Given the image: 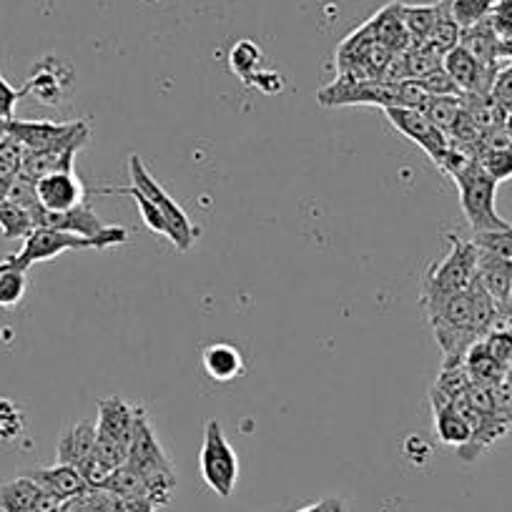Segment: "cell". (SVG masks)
I'll return each instance as SVG.
<instances>
[{"mask_svg": "<svg viewBox=\"0 0 512 512\" xmlns=\"http://www.w3.org/2000/svg\"><path fill=\"white\" fill-rule=\"evenodd\" d=\"M505 420L512 422V402H510V407H507V412H505Z\"/></svg>", "mask_w": 512, "mask_h": 512, "instance_id": "cell-46", "label": "cell"}, {"mask_svg": "<svg viewBox=\"0 0 512 512\" xmlns=\"http://www.w3.org/2000/svg\"><path fill=\"white\" fill-rule=\"evenodd\" d=\"M199 470L211 492H216L219 497H231L236 480H239V457L226 440L221 422L216 420H209L204 427Z\"/></svg>", "mask_w": 512, "mask_h": 512, "instance_id": "cell-4", "label": "cell"}, {"mask_svg": "<svg viewBox=\"0 0 512 512\" xmlns=\"http://www.w3.org/2000/svg\"><path fill=\"white\" fill-rule=\"evenodd\" d=\"M477 246L482 251H490V254L502 256V259H510L512 262V224L507 229L500 231H487V234H475Z\"/></svg>", "mask_w": 512, "mask_h": 512, "instance_id": "cell-35", "label": "cell"}, {"mask_svg": "<svg viewBox=\"0 0 512 512\" xmlns=\"http://www.w3.org/2000/svg\"><path fill=\"white\" fill-rule=\"evenodd\" d=\"M128 176H131L136 189H139L141 194L149 196L156 204V209L164 214L166 224H169L171 244L179 251H189L191 246H194V241L199 239V226L191 224L189 214L176 204V199H171V196L166 194V189L156 181V176H151V171L146 169L141 156H128Z\"/></svg>", "mask_w": 512, "mask_h": 512, "instance_id": "cell-3", "label": "cell"}, {"mask_svg": "<svg viewBox=\"0 0 512 512\" xmlns=\"http://www.w3.org/2000/svg\"><path fill=\"white\" fill-rule=\"evenodd\" d=\"M477 249H480V246H477ZM475 279L482 284V289L490 294L492 302L497 304V314L507 312V307H512V262L510 259H502V256L480 249V256H477Z\"/></svg>", "mask_w": 512, "mask_h": 512, "instance_id": "cell-14", "label": "cell"}, {"mask_svg": "<svg viewBox=\"0 0 512 512\" xmlns=\"http://www.w3.org/2000/svg\"><path fill=\"white\" fill-rule=\"evenodd\" d=\"M8 136L21 141L26 151H46L61 149L71 144H86L91 136V128L86 121H8Z\"/></svg>", "mask_w": 512, "mask_h": 512, "instance_id": "cell-7", "label": "cell"}, {"mask_svg": "<svg viewBox=\"0 0 512 512\" xmlns=\"http://www.w3.org/2000/svg\"><path fill=\"white\" fill-rule=\"evenodd\" d=\"M63 505L66 502L43 490L28 475L0 485V512H63Z\"/></svg>", "mask_w": 512, "mask_h": 512, "instance_id": "cell-11", "label": "cell"}, {"mask_svg": "<svg viewBox=\"0 0 512 512\" xmlns=\"http://www.w3.org/2000/svg\"><path fill=\"white\" fill-rule=\"evenodd\" d=\"M8 267H11V259H3V262H0V277H3V272H6Z\"/></svg>", "mask_w": 512, "mask_h": 512, "instance_id": "cell-45", "label": "cell"}, {"mask_svg": "<svg viewBox=\"0 0 512 512\" xmlns=\"http://www.w3.org/2000/svg\"><path fill=\"white\" fill-rule=\"evenodd\" d=\"M136 415H139V407L128 405L121 397H103L98 402L96 435L111 437V440L123 442L128 447V442L134 437Z\"/></svg>", "mask_w": 512, "mask_h": 512, "instance_id": "cell-15", "label": "cell"}, {"mask_svg": "<svg viewBox=\"0 0 512 512\" xmlns=\"http://www.w3.org/2000/svg\"><path fill=\"white\" fill-rule=\"evenodd\" d=\"M387 118H390L392 126L400 131L402 136L412 141V144L420 146L437 166H442L447 151H450V136L442 131L440 126L430 121L422 111H412V108H384Z\"/></svg>", "mask_w": 512, "mask_h": 512, "instance_id": "cell-9", "label": "cell"}, {"mask_svg": "<svg viewBox=\"0 0 512 512\" xmlns=\"http://www.w3.org/2000/svg\"><path fill=\"white\" fill-rule=\"evenodd\" d=\"M83 149V144L61 146V149H46V151H28L26 161H23V174L31 176L33 181L43 179L48 174H58V171H73L76 166V154Z\"/></svg>", "mask_w": 512, "mask_h": 512, "instance_id": "cell-19", "label": "cell"}, {"mask_svg": "<svg viewBox=\"0 0 512 512\" xmlns=\"http://www.w3.org/2000/svg\"><path fill=\"white\" fill-rule=\"evenodd\" d=\"M299 512H347V507H344V502L339 497H324V500L314 502V505L304 507Z\"/></svg>", "mask_w": 512, "mask_h": 512, "instance_id": "cell-41", "label": "cell"}, {"mask_svg": "<svg viewBox=\"0 0 512 512\" xmlns=\"http://www.w3.org/2000/svg\"><path fill=\"white\" fill-rule=\"evenodd\" d=\"M128 194V196H134V201L139 204V211H141V219H144V224L149 226L154 234L164 236V239H169V224H166L164 214H161L159 209H156L154 201L149 199L146 194H141L136 186H128V189H98V194Z\"/></svg>", "mask_w": 512, "mask_h": 512, "instance_id": "cell-27", "label": "cell"}, {"mask_svg": "<svg viewBox=\"0 0 512 512\" xmlns=\"http://www.w3.org/2000/svg\"><path fill=\"white\" fill-rule=\"evenodd\" d=\"M73 86V68L56 56H46L33 66L23 91L43 106H61Z\"/></svg>", "mask_w": 512, "mask_h": 512, "instance_id": "cell-10", "label": "cell"}, {"mask_svg": "<svg viewBox=\"0 0 512 512\" xmlns=\"http://www.w3.org/2000/svg\"><path fill=\"white\" fill-rule=\"evenodd\" d=\"M462 111H465V96H435L430 101V106H427L425 116L435 126H440L445 134H450V128L455 126Z\"/></svg>", "mask_w": 512, "mask_h": 512, "instance_id": "cell-28", "label": "cell"}, {"mask_svg": "<svg viewBox=\"0 0 512 512\" xmlns=\"http://www.w3.org/2000/svg\"><path fill=\"white\" fill-rule=\"evenodd\" d=\"M8 201H13L16 206L26 209L28 214L33 216V221H36L38 211L43 209L41 201H38V194H36V181L26 174L16 176V179L11 181V189H8Z\"/></svg>", "mask_w": 512, "mask_h": 512, "instance_id": "cell-33", "label": "cell"}, {"mask_svg": "<svg viewBox=\"0 0 512 512\" xmlns=\"http://www.w3.org/2000/svg\"><path fill=\"white\" fill-rule=\"evenodd\" d=\"M490 98L497 103V106L505 108L507 113H512V63L497 71L495 81H492V88H490Z\"/></svg>", "mask_w": 512, "mask_h": 512, "instance_id": "cell-37", "label": "cell"}, {"mask_svg": "<svg viewBox=\"0 0 512 512\" xmlns=\"http://www.w3.org/2000/svg\"><path fill=\"white\" fill-rule=\"evenodd\" d=\"M437 16H440V3L435 6H405L402 3V21H405L412 43H425L430 38Z\"/></svg>", "mask_w": 512, "mask_h": 512, "instance_id": "cell-24", "label": "cell"}, {"mask_svg": "<svg viewBox=\"0 0 512 512\" xmlns=\"http://www.w3.org/2000/svg\"><path fill=\"white\" fill-rule=\"evenodd\" d=\"M201 362H204L206 374H209L214 382H231V379L239 377L244 372V357L236 347L231 344H209L201 354Z\"/></svg>", "mask_w": 512, "mask_h": 512, "instance_id": "cell-22", "label": "cell"}, {"mask_svg": "<svg viewBox=\"0 0 512 512\" xmlns=\"http://www.w3.org/2000/svg\"><path fill=\"white\" fill-rule=\"evenodd\" d=\"M0 229H3L6 239H26L36 229V221L26 209L6 199L0 201Z\"/></svg>", "mask_w": 512, "mask_h": 512, "instance_id": "cell-26", "label": "cell"}, {"mask_svg": "<svg viewBox=\"0 0 512 512\" xmlns=\"http://www.w3.org/2000/svg\"><path fill=\"white\" fill-rule=\"evenodd\" d=\"M317 101L322 106H379L392 108L400 106V93L397 83L382 81V78H354L337 76V81L324 86L317 93Z\"/></svg>", "mask_w": 512, "mask_h": 512, "instance_id": "cell-5", "label": "cell"}, {"mask_svg": "<svg viewBox=\"0 0 512 512\" xmlns=\"http://www.w3.org/2000/svg\"><path fill=\"white\" fill-rule=\"evenodd\" d=\"M249 86H256L262 88L264 93H277L284 88V81L279 73H272V71H259L254 78H251Z\"/></svg>", "mask_w": 512, "mask_h": 512, "instance_id": "cell-40", "label": "cell"}, {"mask_svg": "<svg viewBox=\"0 0 512 512\" xmlns=\"http://www.w3.org/2000/svg\"><path fill=\"white\" fill-rule=\"evenodd\" d=\"M477 164L487 171L490 179H495L497 184L512 179V144L502 146V149H485L477 156Z\"/></svg>", "mask_w": 512, "mask_h": 512, "instance_id": "cell-31", "label": "cell"}, {"mask_svg": "<svg viewBox=\"0 0 512 512\" xmlns=\"http://www.w3.org/2000/svg\"><path fill=\"white\" fill-rule=\"evenodd\" d=\"M442 68L450 73V78L457 83V88H460L465 96H490L492 81H495L497 76L495 68L482 66V63L462 46H455L452 51L445 53Z\"/></svg>", "mask_w": 512, "mask_h": 512, "instance_id": "cell-12", "label": "cell"}, {"mask_svg": "<svg viewBox=\"0 0 512 512\" xmlns=\"http://www.w3.org/2000/svg\"><path fill=\"white\" fill-rule=\"evenodd\" d=\"M460 46L467 48L482 66L500 71V51H497V33L490 18L475 23L470 28H462Z\"/></svg>", "mask_w": 512, "mask_h": 512, "instance_id": "cell-20", "label": "cell"}, {"mask_svg": "<svg viewBox=\"0 0 512 512\" xmlns=\"http://www.w3.org/2000/svg\"><path fill=\"white\" fill-rule=\"evenodd\" d=\"M26 412L11 400H0V442L11 445V442L21 440L26 432Z\"/></svg>", "mask_w": 512, "mask_h": 512, "instance_id": "cell-30", "label": "cell"}, {"mask_svg": "<svg viewBox=\"0 0 512 512\" xmlns=\"http://www.w3.org/2000/svg\"><path fill=\"white\" fill-rule=\"evenodd\" d=\"M262 61H264V53L254 41L234 43V48L229 51L231 71H234L236 76L246 83V86H249L251 78H254L256 73L262 71Z\"/></svg>", "mask_w": 512, "mask_h": 512, "instance_id": "cell-23", "label": "cell"}, {"mask_svg": "<svg viewBox=\"0 0 512 512\" xmlns=\"http://www.w3.org/2000/svg\"><path fill=\"white\" fill-rule=\"evenodd\" d=\"M8 189H11V181L0 179V201L8 199Z\"/></svg>", "mask_w": 512, "mask_h": 512, "instance_id": "cell-43", "label": "cell"}, {"mask_svg": "<svg viewBox=\"0 0 512 512\" xmlns=\"http://www.w3.org/2000/svg\"><path fill=\"white\" fill-rule=\"evenodd\" d=\"M36 194L43 209L53 211V214L78 209L88 201V191L76 171H58V174L43 176L36 181Z\"/></svg>", "mask_w": 512, "mask_h": 512, "instance_id": "cell-13", "label": "cell"}, {"mask_svg": "<svg viewBox=\"0 0 512 512\" xmlns=\"http://www.w3.org/2000/svg\"><path fill=\"white\" fill-rule=\"evenodd\" d=\"M460 36H462V28L457 26V21L452 18L450 11V0H442L440 3V16H437L435 28H432L430 38L425 43L435 46L437 51L445 56L447 51H452L455 46H460Z\"/></svg>", "mask_w": 512, "mask_h": 512, "instance_id": "cell-25", "label": "cell"}, {"mask_svg": "<svg viewBox=\"0 0 512 512\" xmlns=\"http://www.w3.org/2000/svg\"><path fill=\"white\" fill-rule=\"evenodd\" d=\"M156 505L149 500H128L121 502V512H154Z\"/></svg>", "mask_w": 512, "mask_h": 512, "instance_id": "cell-42", "label": "cell"}, {"mask_svg": "<svg viewBox=\"0 0 512 512\" xmlns=\"http://www.w3.org/2000/svg\"><path fill=\"white\" fill-rule=\"evenodd\" d=\"M26 146L13 136L0 141V179L13 181L23 174V161H26Z\"/></svg>", "mask_w": 512, "mask_h": 512, "instance_id": "cell-32", "label": "cell"}, {"mask_svg": "<svg viewBox=\"0 0 512 512\" xmlns=\"http://www.w3.org/2000/svg\"><path fill=\"white\" fill-rule=\"evenodd\" d=\"M11 259V256H8ZM26 289H28V277H26V269H18L16 264L11 262V267L3 272L0 277V307H18L26 297Z\"/></svg>", "mask_w": 512, "mask_h": 512, "instance_id": "cell-29", "label": "cell"}, {"mask_svg": "<svg viewBox=\"0 0 512 512\" xmlns=\"http://www.w3.org/2000/svg\"><path fill=\"white\" fill-rule=\"evenodd\" d=\"M28 477L38 482L46 492H51L53 497H58L61 502H71L76 500L78 495L88 490L86 480L81 477V472L71 465H53V467H43V470H33L26 472Z\"/></svg>", "mask_w": 512, "mask_h": 512, "instance_id": "cell-16", "label": "cell"}, {"mask_svg": "<svg viewBox=\"0 0 512 512\" xmlns=\"http://www.w3.org/2000/svg\"><path fill=\"white\" fill-rule=\"evenodd\" d=\"M96 455L106 462L108 467L118 470L128 462V447L123 442L111 440V437H101L96 435Z\"/></svg>", "mask_w": 512, "mask_h": 512, "instance_id": "cell-36", "label": "cell"}, {"mask_svg": "<svg viewBox=\"0 0 512 512\" xmlns=\"http://www.w3.org/2000/svg\"><path fill=\"white\" fill-rule=\"evenodd\" d=\"M23 96H26V91L23 88H13L3 78V73H0V118L3 121H13L16 118V106Z\"/></svg>", "mask_w": 512, "mask_h": 512, "instance_id": "cell-39", "label": "cell"}, {"mask_svg": "<svg viewBox=\"0 0 512 512\" xmlns=\"http://www.w3.org/2000/svg\"><path fill=\"white\" fill-rule=\"evenodd\" d=\"M93 452H96V425L88 420L73 425L58 440V462L61 465H71L78 470Z\"/></svg>", "mask_w": 512, "mask_h": 512, "instance_id": "cell-18", "label": "cell"}, {"mask_svg": "<svg viewBox=\"0 0 512 512\" xmlns=\"http://www.w3.org/2000/svg\"><path fill=\"white\" fill-rule=\"evenodd\" d=\"M372 36L379 46L392 53H405L412 46L410 33H407L405 21H402V3H390L384 6L377 16L369 21Z\"/></svg>", "mask_w": 512, "mask_h": 512, "instance_id": "cell-17", "label": "cell"}, {"mask_svg": "<svg viewBox=\"0 0 512 512\" xmlns=\"http://www.w3.org/2000/svg\"><path fill=\"white\" fill-rule=\"evenodd\" d=\"M460 194L462 214L475 234H487V231L507 229V221L497 214L495 194L497 181L487 176V171L477 164V159H467L455 174H450Z\"/></svg>", "mask_w": 512, "mask_h": 512, "instance_id": "cell-2", "label": "cell"}, {"mask_svg": "<svg viewBox=\"0 0 512 512\" xmlns=\"http://www.w3.org/2000/svg\"><path fill=\"white\" fill-rule=\"evenodd\" d=\"M397 93H400V106L397 108H412V111H427V106H430V101L435 96H432L430 91H427L425 81H420V78H405V81L397 83Z\"/></svg>", "mask_w": 512, "mask_h": 512, "instance_id": "cell-34", "label": "cell"}, {"mask_svg": "<svg viewBox=\"0 0 512 512\" xmlns=\"http://www.w3.org/2000/svg\"><path fill=\"white\" fill-rule=\"evenodd\" d=\"M36 226H46V229H61L71 231V234L86 236V239L96 241L98 249H108V246L126 244L128 231L123 226L106 224L96 211L91 209V201L81 204L78 209L63 211V214H53V211L41 209L36 214Z\"/></svg>", "mask_w": 512, "mask_h": 512, "instance_id": "cell-6", "label": "cell"}, {"mask_svg": "<svg viewBox=\"0 0 512 512\" xmlns=\"http://www.w3.org/2000/svg\"><path fill=\"white\" fill-rule=\"evenodd\" d=\"M435 410V432L442 445L465 447L472 440V427L467 425L465 417L457 412L455 402H432Z\"/></svg>", "mask_w": 512, "mask_h": 512, "instance_id": "cell-21", "label": "cell"}, {"mask_svg": "<svg viewBox=\"0 0 512 512\" xmlns=\"http://www.w3.org/2000/svg\"><path fill=\"white\" fill-rule=\"evenodd\" d=\"M420 81H425L427 91H430L432 96H465L445 68H437V71H432L430 76L420 78Z\"/></svg>", "mask_w": 512, "mask_h": 512, "instance_id": "cell-38", "label": "cell"}, {"mask_svg": "<svg viewBox=\"0 0 512 512\" xmlns=\"http://www.w3.org/2000/svg\"><path fill=\"white\" fill-rule=\"evenodd\" d=\"M505 134H507V139L512 141V113H507V118H505Z\"/></svg>", "mask_w": 512, "mask_h": 512, "instance_id": "cell-44", "label": "cell"}, {"mask_svg": "<svg viewBox=\"0 0 512 512\" xmlns=\"http://www.w3.org/2000/svg\"><path fill=\"white\" fill-rule=\"evenodd\" d=\"M447 241H450V251L442 256L440 262L432 264L425 282H422L420 304L427 314L435 312L440 304H445L455 294L465 292L477 272L480 249H477L475 241H465L455 234H447Z\"/></svg>", "mask_w": 512, "mask_h": 512, "instance_id": "cell-1", "label": "cell"}, {"mask_svg": "<svg viewBox=\"0 0 512 512\" xmlns=\"http://www.w3.org/2000/svg\"><path fill=\"white\" fill-rule=\"evenodd\" d=\"M83 249H98L96 241L86 239V236L71 234V231L61 229H46V226H36L31 234L23 239V249L18 254H11V262L18 269H31L33 264L48 262L56 256L66 254V251H83Z\"/></svg>", "mask_w": 512, "mask_h": 512, "instance_id": "cell-8", "label": "cell"}]
</instances>
